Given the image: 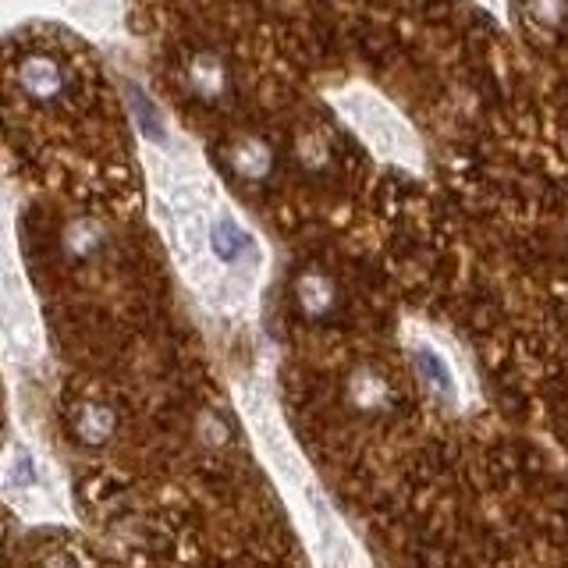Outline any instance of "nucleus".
Here are the masks:
<instances>
[{
	"instance_id": "nucleus-1",
	"label": "nucleus",
	"mask_w": 568,
	"mask_h": 568,
	"mask_svg": "<svg viewBox=\"0 0 568 568\" xmlns=\"http://www.w3.org/2000/svg\"><path fill=\"white\" fill-rule=\"evenodd\" d=\"M245 413H249V423L256 426V437H260V445H263L266 462H271V469H274V477L281 480L284 494L292 498V509L298 515V523H303L313 550H317L320 568H349V561L356 558L352 540L345 536V529L335 518V512H330L327 504H324L317 483L309 480L306 466L298 462L292 440L281 434L274 413H266V408H260L256 402H249Z\"/></svg>"
},
{
	"instance_id": "nucleus-2",
	"label": "nucleus",
	"mask_w": 568,
	"mask_h": 568,
	"mask_svg": "<svg viewBox=\"0 0 568 568\" xmlns=\"http://www.w3.org/2000/svg\"><path fill=\"white\" fill-rule=\"evenodd\" d=\"M405 356L408 367H413L416 381L423 391L430 394L434 402L448 405V408H462L469 398V384L466 373L459 367V359L451 356V349L430 330H408L405 335Z\"/></svg>"
},
{
	"instance_id": "nucleus-3",
	"label": "nucleus",
	"mask_w": 568,
	"mask_h": 568,
	"mask_svg": "<svg viewBox=\"0 0 568 568\" xmlns=\"http://www.w3.org/2000/svg\"><path fill=\"white\" fill-rule=\"evenodd\" d=\"M4 494L25 515H57L54 472L36 455L33 445L14 437L4 455Z\"/></svg>"
},
{
	"instance_id": "nucleus-4",
	"label": "nucleus",
	"mask_w": 568,
	"mask_h": 568,
	"mask_svg": "<svg viewBox=\"0 0 568 568\" xmlns=\"http://www.w3.org/2000/svg\"><path fill=\"white\" fill-rule=\"evenodd\" d=\"M292 298H295V309L313 324L335 320L341 309V288L324 266H306L292 284Z\"/></svg>"
},
{
	"instance_id": "nucleus-5",
	"label": "nucleus",
	"mask_w": 568,
	"mask_h": 568,
	"mask_svg": "<svg viewBox=\"0 0 568 568\" xmlns=\"http://www.w3.org/2000/svg\"><path fill=\"white\" fill-rule=\"evenodd\" d=\"M345 402H349L356 413L381 416L394 405V384L384 370L376 367H356L345 376Z\"/></svg>"
},
{
	"instance_id": "nucleus-6",
	"label": "nucleus",
	"mask_w": 568,
	"mask_h": 568,
	"mask_svg": "<svg viewBox=\"0 0 568 568\" xmlns=\"http://www.w3.org/2000/svg\"><path fill=\"white\" fill-rule=\"evenodd\" d=\"M114 426H118L114 408L103 402H78L72 408V434L89 448L107 445V440L114 437Z\"/></svg>"
},
{
	"instance_id": "nucleus-7",
	"label": "nucleus",
	"mask_w": 568,
	"mask_h": 568,
	"mask_svg": "<svg viewBox=\"0 0 568 568\" xmlns=\"http://www.w3.org/2000/svg\"><path fill=\"white\" fill-rule=\"evenodd\" d=\"M228 164H231V171H234L239 178H245V182H260V178L271 175L274 153H271V146H266V142H260V139H242V142H234V146H231Z\"/></svg>"
},
{
	"instance_id": "nucleus-8",
	"label": "nucleus",
	"mask_w": 568,
	"mask_h": 568,
	"mask_svg": "<svg viewBox=\"0 0 568 568\" xmlns=\"http://www.w3.org/2000/svg\"><path fill=\"white\" fill-rule=\"evenodd\" d=\"M61 245H65L72 260H92L103 245V231L92 220H72L65 234H61Z\"/></svg>"
},
{
	"instance_id": "nucleus-9",
	"label": "nucleus",
	"mask_w": 568,
	"mask_h": 568,
	"mask_svg": "<svg viewBox=\"0 0 568 568\" xmlns=\"http://www.w3.org/2000/svg\"><path fill=\"white\" fill-rule=\"evenodd\" d=\"M199 440H203V445H210V448L228 445V426H225V419H220L217 413L203 416L199 419Z\"/></svg>"
},
{
	"instance_id": "nucleus-10",
	"label": "nucleus",
	"mask_w": 568,
	"mask_h": 568,
	"mask_svg": "<svg viewBox=\"0 0 568 568\" xmlns=\"http://www.w3.org/2000/svg\"><path fill=\"white\" fill-rule=\"evenodd\" d=\"M43 568H83V565H78L72 555H57V558H51V561H46Z\"/></svg>"
}]
</instances>
